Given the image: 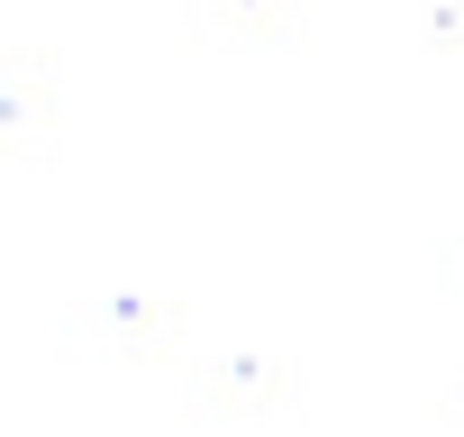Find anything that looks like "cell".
Here are the masks:
<instances>
[]
</instances>
